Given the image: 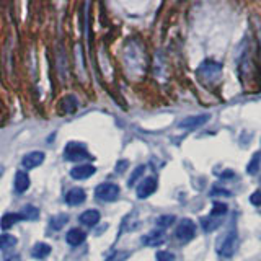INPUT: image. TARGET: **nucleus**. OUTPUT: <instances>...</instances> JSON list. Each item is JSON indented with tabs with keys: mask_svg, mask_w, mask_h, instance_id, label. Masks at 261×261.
<instances>
[{
	"mask_svg": "<svg viewBox=\"0 0 261 261\" xmlns=\"http://www.w3.org/2000/svg\"><path fill=\"white\" fill-rule=\"evenodd\" d=\"M95 196L100 201H105V202L116 201L119 196V186L114 183H103V185L97 186Z\"/></svg>",
	"mask_w": 261,
	"mask_h": 261,
	"instance_id": "20e7f679",
	"label": "nucleus"
},
{
	"mask_svg": "<svg viewBox=\"0 0 261 261\" xmlns=\"http://www.w3.org/2000/svg\"><path fill=\"white\" fill-rule=\"evenodd\" d=\"M227 204H224V202H215V204H214V209H212V215L215 217H219V215H224V214H226L227 212Z\"/></svg>",
	"mask_w": 261,
	"mask_h": 261,
	"instance_id": "393cba45",
	"label": "nucleus"
},
{
	"mask_svg": "<svg viewBox=\"0 0 261 261\" xmlns=\"http://www.w3.org/2000/svg\"><path fill=\"white\" fill-rule=\"evenodd\" d=\"M202 222V229H204L206 232H211V230H214V229H217L221 226V222H219V217H215L214 215H211V217H206V219H202L201 221Z\"/></svg>",
	"mask_w": 261,
	"mask_h": 261,
	"instance_id": "aec40b11",
	"label": "nucleus"
},
{
	"mask_svg": "<svg viewBox=\"0 0 261 261\" xmlns=\"http://www.w3.org/2000/svg\"><path fill=\"white\" fill-rule=\"evenodd\" d=\"M51 253V246L48 243H36L33 246V250H31V255L34 258H38V259H42V258H46L48 255Z\"/></svg>",
	"mask_w": 261,
	"mask_h": 261,
	"instance_id": "f3484780",
	"label": "nucleus"
},
{
	"mask_svg": "<svg viewBox=\"0 0 261 261\" xmlns=\"http://www.w3.org/2000/svg\"><path fill=\"white\" fill-rule=\"evenodd\" d=\"M155 190H157V178L149 177L146 180H142V183L137 186V198H139V199H146Z\"/></svg>",
	"mask_w": 261,
	"mask_h": 261,
	"instance_id": "0eeeda50",
	"label": "nucleus"
},
{
	"mask_svg": "<svg viewBox=\"0 0 261 261\" xmlns=\"http://www.w3.org/2000/svg\"><path fill=\"white\" fill-rule=\"evenodd\" d=\"M21 215H23V219L26 221H36L39 217V211L34 206H25L23 211H21Z\"/></svg>",
	"mask_w": 261,
	"mask_h": 261,
	"instance_id": "412c9836",
	"label": "nucleus"
},
{
	"mask_svg": "<svg viewBox=\"0 0 261 261\" xmlns=\"http://www.w3.org/2000/svg\"><path fill=\"white\" fill-rule=\"evenodd\" d=\"M61 105H62V110H64L65 113H74V111L77 110L78 101L75 100V97L69 95V97H65V98L61 101Z\"/></svg>",
	"mask_w": 261,
	"mask_h": 261,
	"instance_id": "6ab92c4d",
	"label": "nucleus"
},
{
	"mask_svg": "<svg viewBox=\"0 0 261 261\" xmlns=\"http://www.w3.org/2000/svg\"><path fill=\"white\" fill-rule=\"evenodd\" d=\"M95 171H97V168L93 165H78V166H74V168L70 170V177L75 178V180H86V178H90Z\"/></svg>",
	"mask_w": 261,
	"mask_h": 261,
	"instance_id": "1a4fd4ad",
	"label": "nucleus"
},
{
	"mask_svg": "<svg viewBox=\"0 0 261 261\" xmlns=\"http://www.w3.org/2000/svg\"><path fill=\"white\" fill-rule=\"evenodd\" d=\"M30 188V178L25 171H17L15 175V190L18 193H25Z\"/></svg>",
	"mask_w": 261,
	"mask_h": 261,
	"instance_id": "2eb2a0df",
	"label": "nucleus"
},
{
	"mask_svg": "<svg viewBox=\"0 0 261 261\" xmlns=\"http://www.w3.org/2000/svg\"><path fill=\"white\" fill-rule=\"evenodd\" d=\"M129 258V251H114L106 261H124Z\"/></svg>",
	"mask_w": 261,
	"mask_h": 261,
	"instance_id": "a878e982",
	"label": "nucleus"
},
{
	"mask_svg": "<svg viewBox=\"0 0 261 261\" xmlns=\"http://www.w3.org/2000/svg\"><path fill=\"white\" fill-rule=\"evenodd\" d=\"M18 243L17 240V237H13L10 234H4V235H0V250L2 251H7V250H10L13 248Z\"/></svg>",
	"mask_w": 261,
	"mask_h": 261,
	"instance_id": "a211bd4d",
	"label": "nucleus"
},
{
	"mask_svg": "<svg viewBox=\"0 0 261 261\" xmlns=\"http://www.w3.org/2000/svg\"><path fill=\"white\" fill-rule=\"evenodd\" d=\"M173 222H175V217L173 215H162L157 219V226L158 227H170Z\"/></svg>",
	"mask_w": 261,
	"mask_h": 261,
	"instance_id": "b1692460",
	"label": "nucleus"
},
{
	"mask_svg": "<svg viewBox=\"0 0 261 261\" xmlns=\"http://www.w3.org/2000/svg\"><path fill=\"white\" fill-rule=\"evenodd\" d=\"M18 221H23V215H21V212H18V214H15V212L5 214L2 217V221H0V227L10 229L12 226H15V222H18Z\"/></svg>",
	"mask_w": 261,
	"mask_h": 261,
	"instance_id": "dca6fc26",
	"label": "nucleus"
},
{
	"mask_svg": "<svg viewBox=\"0 0 261 261\" xmlns=\"http://www.w3.org/2000/svg\"><path fill=\"white\" fill-rule=\"evenodd\" d=\"M64 157L65 160L69 162H82V160H92V155L89 154L82 144H77V142H69L67 146L64 149Z\"/></svg>",
	"mask_w": 261,
	"mask_h": 261,
	"instance_id": "f03ea898",
	"label": "nucleus"
},
{
	"mask_svg": "<svg viewBox=\"0 0 261 261\" xmlns=\"http://www.w3.org/2000/svg\"><path fill=\"white\" fill-rule=\"evenodd\" d=\"M196 234V226H194V222L190 221V219H183L180 224H178V227L175 230V235L178 240L181 242H188V240H191V238L194 237Z\"/></svg>",
	"mask_w": 261,
	"mask_h": 261,
	"instance_id": "423d86ee",
	"label": "nucleus"
},
{
	"mask_svg": "<svg viewBox=\"0 0 261 261\" xmlns=\"http://www.w3.org/2000/svg\"><path fill=\"white\" fill-rule=\"evenodd\" d=\"M21 258H20V255H12V256H9L7 259H4V261H20Z\"/></svg>",
	"mask_w": 261,
	"mask_h": 261,
	"instance_id": "c756f323",
	"label": "nucleus"
},
{
	"mask_svg": "<svg viewBox=\"0 0 261 261\" xmlns=\"http://www.w3.org/2000/svg\"><path fill=\"white\" fill-rule=\"evenodd\" d=\"M65 222H69V217L65 215V214H61V215H57V217H53L51 219V227L56 229V230H59L65 226Z\"/></svg>",
	"mask_w": 261,
	"mask_h": 261,
	"instance_id": "4be33fe9",
	"label": "nucleus"
},
{
	"mask_svg": "<svg viewBox=\"0 0 261 261\" xmlns=\"http://www.w3.org/2000/svg\"><path fill=\"white\" fill-rule=\"evenodd\" d=\"M221 72H222V65H221L219 62L206 61V62L201 64L198 74H199V77H201L206 83H212V82H215L217 78L221 77Z\"/></svg>",
	"mask_w": 261,
	"mask_h": 261,
	"instance_id": "7ed1b4c3",
	"label": "nucleus"
},
{
	"mask_svg": "<svg viewBox=\"0 0 261 261\" xmlns=\"http://www.w3.org/2000/svg\"><path fill=\"white\" fill-rule=\"evenodd\" d=\"M259 162H261V154H255L253 155V158H251V162H250V165H248V173L250 175H255V173L258 171V168H259Z\"/></svg>",
	"mask_w": 261,
	"mask_h": 261,
	"instance_id": "5701e85b",
	"label": "nucleus"
},
{
	"mask_svg": "<svg viewBox=\"0 0 261 261\" xmlns=\"http://www.w3.org/2000/svg\"><path fill=\"white\" fill-rule=\"evenodd\" d=\"M144 170H146V166H144V165H141L139 168H136V171L133 173V177L129 178V186H134L136 180H137V178H139V177L142 175V173H144Z\"/></svg>",
	"mask_w": 261,
	"mask_h": 261,
	"instance_id": "cd10ccee",
	"label": "nucleus"
},
{
	"mask_svg": "<svg viewBox=\"0 0 261 261\" xmlns=\"http://www.w3.org/2000/svg\"><path fill=\"white\" fill-rule=\"evenodd\" d=\"M45 157L46 155L42 154V152H30V154L23 157V160H21V165H23L26 170L36 168V166H39L42 162H45Z\"/></svg>",
	"mask_w": 261,
	"mask_h": 261,
	"instance_id": "6e6552de",
	"label": "nucleus"
},
{
	"mask_svg": "<svg viewBox=\"0 0 261 261\" xmlns=\"http://www.w3.org/2000/svg\"><path fill=\"white\" fill-rule=\"evenodd\" d=\"M78 221H80L82 224H85V226H97V224L100 222V212L95 211V209H90V211H85L83 214H80V217H78Z\"/></svg>",
	"mask_w": 261,
	"mask_h": 261,
	"instance_id": "4468645a",
	"label": "nucleus"
},
{
	"mask_svg": "<svg viewBox=\"0 0 261 261\" xmlns=\"http://www.w3.org/2000/svg\"><path fill=\"white\" fill-rule=\"evenodd\" d=\"M250 202L253 206H261V191H255L250 196Z\"/></svg>",
	"mask_w": 261,
	"mask_h": 261,
	"instance_id": "c85d7f7f",
	"label": "nucleus"
},
{
	"mask_svg": "<svg viewBox=\"0 0 261 261\" xmlns=\"http://www.w3.org/2000/svg\"><path fill=\"white\" fill-rule=\"evenodd\" d=\"M85 238H86V234H85L83 230H80V229H70L69 234H67V237H65V240H67L69 245L77 246V245L83 243Z\"/></svg>",
	"mask_w": 261,
	"mask_h": 261,
	"instance_id": "ddd939ff",
	"label": "nucleus"
},
{
	"mask_svg": "<svg viewBox=\"0 0 261 261\" xmlns=\"http://www.w3.org/2000/svg\"><path fill=\"white\" fill-rule=\"evenodd\" d=\"M85 191L82 190V188H74V190H70L67 193V196H65V202L70 206H78L82 204V202L85 201Z\"/></svg>",
	"mask_w": 261,
	"mask_h": 261,
	"instance_id": "f8f14e48",
	"label": "nucleus"
},
{
	"mask_svg": "<svg viewBox=\"0 0 261 261\" xmlns=\"http://www.w3.org/2000/svg\"><path fill=\"white\" fill-rule=\"evenodd\" d=\"M256 75H258V67L253 59V54L250 51L243 53L242 59H240V77H242V83L245 85L246 90H250L251 93L258 90L256 86Z\"/></svg>",
	"mask_w": 261,
	"mask_h": 261,
	"instance_id": "f257e3e1",
	"label": "nucleus"
},
{
	"mask_svg": "<svg viewBox=\"0 0 261 261\" xmlns=\"http://www.w3.org/2000/svg\"><path fill=\"white\" fill-rule=\"evenodd\" d=\"M165 242V232L163 230H152L142 238V243L147 246H158Z\"/></svg>",
	"mask_w": 261,
	"mask_h": 261,
	"instance_id": "9d476101",
	"label": "nucleus"
},
{
	"mask_svg": "<svg viewBox=\"0 0 261 261\" xmlns=\"http://www.w3.org/2000/svg\"><path fill=\"white\" fill-rule=\"evenodd\" d=\"M235 248H237V232L232 230L222 240V243L219 245L217 251H219V255L222 258H230L235 253Z\"/></svg>",
	"mask_w": 261,
	"mask_h": 261,
	"instance_id": "39448f33",
	"label": "nucleus"
},
{
	"mask_svg": "<svg viewBox=\"0 0 261 261\" xmlns=\"http://www.w3.org/2000/svg\"><path fill=\"white\" fill-rule=\"evenodd\" d=\"M209 116L207 114H201V116H191V118H185L183 121L178 122L180 127H188V129H194V127H199L202 126L204 122H207Z\"/></svg>",
	"mask_w": 261,
	"mask_h": 261,
	"instance_id": "9b49d317",
	"label": "nucleus"
},
{
	"mask_svg": "<svg viewBox=\"0 0 261 261\" xmlns=\"http://www.w3.org/2000/svg\"><path fill=\"white\" fill-rule=\"evenodd\" d=\"M157 261H177V258L170 251H158L157 253Z\"/></svg>",
	"mask_w": 261,
	"mask_h": 261,
	"instance_id": "bb28decb",
	"label": "nucleus"
}]
</instances>
